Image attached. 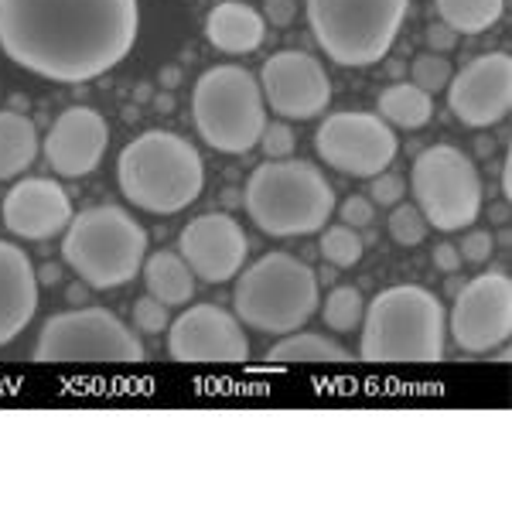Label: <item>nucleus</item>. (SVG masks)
<instances>
[{"instance_id": "obj_35", "label": "nucleus", "mask_w": 512, "mask_h": 512, "mask_svg": "<svg viewBox=\"0 0 512 512\" xmlns=\"http://www.w3.org/2000/svg\"><path fill=\"white\" fill-rule=\"evenodd\" d=\"M427 45H431V52H437V55H444V52H451L454 45H458V35L448 28V24H431L427 28Z\"/></svg>"}, {"instance_id": "obj_12", "label": "nucleus", "mask_w": 512, "mask_h": 512, "mask_svg": "<svg viewBox=\"0 0 512 512\" xmlns=\"http://www.w3.org/2000/svg\"><path fill=\"white\" fill-rule=\"evenodd\" d=\"M448 332L461 352H492L512 332V280L509 274H478L458 291L448 315Z\"/></svg>"}, {"instance_id": "obj_33", "label": "nucleus", "mask_w": 512, "mask_h": 512, "mask_svg": "<svg viewBox=\"0 0 512 512\" xmlns=\"http://www.w3.org/2000/svg\"><path fill=\"white\" fill-rule=\"evenodd\" d=\"M373 185H369V192H373V198L369 202H379V205H396L403 198V181L390 175V171H383V175L369 178Z\"/></svg>"}, {"instance_id": "obj_26", "label": "nucleus", "mask_w": 512, "mask_h": 512, "mask_svg": "<svg viewBox=\"0 0 512 512\" xmlns=\"http://www.w3.org/2000/svg\"><path fill=\"white\" fill-rule=\"evenodd\" d=\"M362 315H366V301L355 287H335L321 304V318L332 332H355L362 325Z\"/></svg>"}, {"instance_id": "obj_20", "label": "nucleus", "mask_w": 512, "mask_h": 512, "mask_svg": "<svg viewBox=\"0 0 512 512\" xmlns=\"http://www.w3.org/2000/svg\"><path fill=\"white\" fill-rule=\"evenodd\" d=\"M263 35H267L263 14L256 7L243 4V0H222L205 18V38H209L212 48H219L226 55L256 52L263 45Z\"/></svg>"}, {"instance_id": "obj_32", "label": "nucleus", "mask_w": 512, "mask_h": 512, "mask_svg": "<svg viewBox=\"0 0 512 512\" xmlns=\"http://www.w3.org/2000/svg\"><path fill=\"white\" fill-rule=\"evenodd\" d=\"M495 250V243H492V233H468L465 236V243L458 246V253H461V263H485L492 256Z\"/></svg>"}, {"instance_id": "obj_17", "label": "nucleus", "mask_w": 512, "mask_h": 512, "mask_svg": "<svg viewBox=\"0 0 512 512\" xmlns=\"http://www.w3.org/2000/svg\"><path fill=\"white\" fill-rule=\"evenodd\" d=\"M110 144V127L93 106H72L55 117L45 137V158L62 178H86L99 168Z\"/></svg>"}, {"instance_id": "obj_11", "label": "nucleus", "mask_w": 512, "mask_h": 512, "mask_svg": "<svg viewBox=\"0 0 512 512\" xmlns=\"http://www.w3.org/2000/svg\"><path fill=\"white\" fill-rule=\"evenodd\" d=\"M315 147L328 168L352 178H376L393 164L400 140L379 113L338 110L321 120Z\"/></svg>"}, {"instance_id": "obj_8", "label": "nucleus", "mask_w": 512, "mask_h": 512, "mask_svg": "<svg viewBox=\"0 0 512 512\" xmlns=\"http://www.w3.org/2000/svg\"><path fill=\"white\" fill-rule=\"evenodd\" d=\"M192 120L198 137L222 154H246L267 127L260 82L243 65H212L195 82Z\"/></svg>"}, {"instance_id": "obj_6", "label": "nucleus", "mask_w": 512, "mask_h": 512, "mask_svg": "<svg viewBox=\"0 0 512 512\" xmlns=\"http://www.w3.org/2000/svg\"><path fill=\"white\" fill-rule=\"evenodd\" d=\"M236 318L263 335H291L318 311V277L291 253H267L239 270L233 291Z\"/></svg>"}, {"instance_id": "obj_3", "label": "nucleus", "mask_w": 512, "mask_h": 512, "mask_svg": "<svg viewBox=\"0 0 512 512\" xmlns=\"http://www.w3.org/2000/svg\"><path fill=\"white\" fill-rule=\"evenodd\" d=\"M117 181L130 205L154 216H175L202 195L205 164L192 140L171 130H147L120 151Z\"/></svg>"}, {"instance_id": "obj_18", "label": "nucleus", "mask_w": 512, "mask_h": 512, "mask_svg": "<svg viewBox=\"0 0 512 512\" xmlns=\"http://www.w3.org/2000/svg\"><path fill=\"white\" fill-rule=\"evenodd\" d=\"M4 226L21 239H52L72 222V202L52 178H24L4 198Z\"/></svg>"}, {"instance_id": "obj_9", "label": "nucleus", "mask_w": 512, "mask_h": 512, "mask_svg": "<svg viewBox=\"0 0 512 512\" xmlns=\"http://www.w3.org/2000/svg\"><path fill=\"white\" fill-rule=\"evenodd\" d=\"M410 192L427 226L441 233L472 226L482 212V178L475 161L451 144H434L417 154L410 168Z\"/></svg>"}, {"instance_id": "obj_15", "label": "nucleus", "mask_w": 512, "mask_h": 512, "mask_svg": "<svg viewBox=\"0 0 512 512\" xmlns=\"http://www.w3.org/2000/svg\"><path fill=\"white\" fill-rule=\"evenodd\" d=\"M448 106L465 127H495L512 106V59L506 52L478 55L448 82Z\"/></svg>"}, {"instance_id": "obj_25", "label": "nucleus", "mask_w": 512, "mask_h": 512, "mask_svg": "<svg viewBox=\"0 0 512 512\" xmlns=\"http://www.w3.org/2000/svg\"><path fill=\"white\" fill-rule=\"evenodd\" d=\"M270 362H345L349 349L318 332H291L267 352Z\"/></svg>"}, {"instance_id": "obj_4", "label": "nucleus", "mask_w": 512, "mask_h": 512, "mask_svg": "<svg viewBox=\"0 0 512 512\" xmlns=\"http://www.w3.org/2000/svg\"><path fill=\"white\" fill-rule=\"evenodd\" d=\"M246 216L267 236H311L328 226L335 212V188L318 164L267 161L246 181Z\"/></svg>"}, {"instance_id": "obj_31", "label": "nucleus", "mask_w": 512, "mask_h": 512, "mask_svg": "<svg viewBox=\"0 0 512 512\" xmlns=\"http://www.w3.org/2000/svg\"><path fill=\"white\" fill-rule=\"evenodd\" d=\"M260 147L267 151L270 161H284L294 154V134L287 123H267L260 134Z\"/></svg>"}, {"instance_id": "obj_13", "label": "nucleus", "mask_w": 512, "mask_h": 512, "mask_svg": "<svg viewBox=\"0 0 512 512\" xmlns=\"http://www.w3.org/2000/svg\"><path fill=\"white\" fill-rule=\"evenodd\" d=\"M260 93L267 110L284 120H315L332 103V79L321 59L308 52H277L260 69Z\"/></svg>"}, {"instance_id": "obj_7", "label": "nucleus", "mask_w": 512, "mask_h": 512, "mask_svg": "<svg viewBox=\"0 0 512 512\" xmlns=\"http://www.w3.org/2000/svg\"><path fill=\"white\" fill-rule=\"evenodd\" d=\"M311 35L335 65L366 69L390 55L410 0H304Z\"/></svg>"}, {"instance_id": "obj_34", "label": "nucleus", "mask_w": 512, "mask_h": 512, "mask_svg": "<svg viewBox=\"0 0 512 512\" xmlns=\"http://www.w3.org/2000/svg\"><path fill=\"white\" fill-rule=\"evenodd\" d=\"M342 222H345V226H352V229H366L369 222H373V202H369V198H362V195L345 198V202H342Z\"/></svg>"}, {"instance_id": "obj_36", "label": "nucleus", "mask_w": 512, "mask_h": 512, "mask_svg": "<svg viewBox=\"0 0 512 512\" xmlns=\"http://www.w3.org/2000/svg\"><path fill=\"white\" fill-rule=\"evenodd\" d=\"M434 267L444 270V274H458L461 270V253L454 243H437L434 246Z\"/></svg>"}, {"instance_id": "obj_21", "label": "nucleus", "mask_w": 512, "mask_h": 512, "mask_svg": "<svg viewBox=\"0 0 512 512\" xmlns=\"http://www.w3.org/2000/svg\"><path fill=\"white\" fill-rule=\"evenodd\" d=\"M144 284L147 294L158 297L168 308H178V304H188L195 297V274L181 253L171 250H158L144 260Z\"/></svg>"}, {"instance_id": "obj_27", "label": "nucleus", "mask_w": 512, "mask_h": 512, "mask_svg": "<svg viewBox=\"0 0 512 512\" xmlns=\"http://www.w3.org/2000/svg\"><path fill=\"white\" fill-rule=\"evenodd\" d=\"M321 256H325V263H332V267H355V263L362 260V250H366V243H362L359 229L345 226V222H338V226H325L321 229Z\"/></svg>"}, {"instance_id": "obj_28", "label": "nucleus", "mask_w": 512, "mask_h": 512, "mask_svg": "<svg viewBox=\"0 0 512 512\" xmlns=\"http://www.w3.org/2000/svg\"><path fill=\"white\" fill-rule=\"evenodd\" d=\"M427 219L414 202H396L390 216V236L400 246H420L427 239Z\"/></svg>"}, {"instance_id": "obj_5", "label": "nucleus", "mask_w": 512, "mask_h": 512, "mask_svg": "<svg viewBox=\"0 0 512 512\" xmlns=\"http://www.w3.org/2000/svg\"><path fill=\"white\" fill-rule=\"evenodd\" d=\"M62 256L76 274L96 291L130 284L147 260L144 226L117 209V205H93L65 226Z\"/></svg>"}, {"instance_id": "obj_10", "label": "nucleus", "mask_w": 512, "mask_h": 512, "mask_svg": "<svg viewBox=\"0 0 512 512\" xmlns=\"http://www.w3.org/2000/svg\"><path fill=\"white\" fill-rule=\"evenodd\" d=\"M38 362H144V342L106 308H79L48 318L35 342Z\"/></svg>"}, {"instance_id": "obj_19", "label": "nucleus", "mask_w": 512, "mask_h": 512, "mask_svg": "<svg viewBox=\"0 0 512 512\" xmlns=\"http://www.w3.org/2000/svg\"><path fill=\"white\" fill-rule=\"evenodd\" d=\"M38 311V274L21 246L0 239V349L11 345Z\"/></svg>"}, {"instance_id": "obj_22", "label": "nucleus", "mask_w": 512, "mask_h": 512, "mask_svg": "<svg viewBox=\"0 0 512 512\" xmlns=\"http://www.w3.org/2000/svg\"><path fill=\"white\" fill-rule=\"evenodd\" d=\"M38 158V130L24 113L0 110V181L18 178Z\"/></svg>"}, {"instance_id": "obj_24", "label": "nucleus", "mask_w": 512, "mask_h": 512, "mask_svg": "<svg viewBox=\"0 0 512 512\" xmlns=\"http://www.w3.org/2000/svg\"><path fill=\"white\" fill-rule=\"evenodd\" d=\"M434 11L454 35H482L499 24L506 0H434Z\"/></svg>"}, {"instance_id": "obj_2", "label": "nucleus", "mask_w": 512, "mask_h": 512, "mask_svg": "<svg viewBox=\"0 0 512 512\" xmlns=\"http://www.w3.org/2000/svg\"><path fill=\"white\" fill-rule=\"evenodd\" d=\"M448 315L434 291L393 284L366 304L359 355L366 362H441Z\"/></svg>"}, {"instance_id": "obj_29", "label": "nucleus", "mask_w": 512, "mask_h": 512, "mask_svg": "<svg viewBox=\"0 0 512 512\" xmlns=\"http://www.w3.org/2000/svg\"><path fill=\"white\" fill-rule=\"evenodd\" d=\"M451 62L444 59V55L437 52H427V55H417L414 65H410V82H414L417 89H424V93H441V89H448L451 82Z\"/></svg>"}, {"instance_id": "obj_14", "label": "nucleus", "mask_w": 512, "mask_h": 512, "mask_svg": "<svg viewBox=\"0 0 512 512\" xmlns=\"http://www.w3.org/2000/svg\"><path fill=\"white\" fill-rule=\"evenodd\" d=\"M168 355L178 362H246L243 321L216 304H192L168 325Z\"/></svg>"}, {"instance_id": "obj_1", "label": "nucleus", "mask_w": 512, "mask_h": 512, "mask_svg": "<svg viewBox=\"0 0 512 512\" xmlns=\"http://www.w3.org/2000/svg\"><path fill=\"white\" fill-rule=\"evenodd\" d=\"M137 31V0H0V52L65 86L117 69Z\"/></svg>"}, {"instance_id": "obj_23", "label": "nucleus", "mask_w": 512, "mask_h": 512, "mask_svg": "<svg viewBox=\"0 0 512 512\" xmlns=\"http://www.w3.org/2000/svg\"><path fill=\"white\" fill-rule=\"evenodd\" d=\"M376 110L390 127L420 130L434 117V96L417 89L414 82H393V86H386L383 93H379Z\"/></svg>"}, {"instance_id": "obj_30", "label": "nucleus", "mask_w": 512, "mask_h": 512, "mask_svg": "<svg viewBox=\"0 0 512 512\" xmlns=\"http://www.w3.org/2000/svg\"><path fill=\"white\" fill-rule=\"evenodd\" d=\"M134 325L140 328V332L147 335H161L164 328L171 325L168 321V304H161L158 297H140V301L134 304Z\"/></svg>"}, {"instance_id": "obj_16", "label": "nucleus", "mask_w": 512, "mask_h": 512, "mask_svg": "<svg viewBox=\"0 0 512 512\" xmlns=\"http://www.w3.org/2000/svg\"><path fill=\"white\" fill-rule=\"evenodd\" d=\"M246 233L243 226L226 212H205L188 222L178 236L181 260L192 267V274L205 284H226L246 263Z\"/></svg>"}, {"instance_id": "obj_37", "label": "nucleus", "mask_w": 512, "mask_h": 512, "mask_svg": "<svg viewBox=\"0 0 512 512\" xmlns=\"http://www.w3.org/2000/svg\"><path fill=\"white\" fill-rule=\"evenodd\" d=\"M267 18L274 24H287L294 18V0H267Z\"/></svg>"}]
</instances>
